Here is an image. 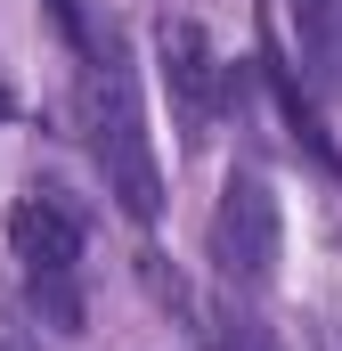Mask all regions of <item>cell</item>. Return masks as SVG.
<instances>
[{
    "label": "cell",
    "mask_w": 342,
    "mask_h": 351,
    "mask_svg": "<svg viewBox=\"0 0 342 351\" xmlns=\"http://www.w3.org/2000/svg\"><path fill=\"white\" fill-rule=\"evenodd\" d=\"M0 114H8V82H0Z\"/></svg>",
    "instance_id": "obj_9"
},
{
    "label": "cell",
    "mask_w": 342,
    "mask_h": 351,
    "mask_svg": "<svg viewBox=\"0 0 342 351\" xmlns=\"http://www.w3.org/2000/svg\"><path fill=\"white\" fill-rule=\"evenodd\" d=\"M74 106H82V147L98 164V180H106V196L147 229L163 213V164H155V139H147V114H139V90H131V66H122L114 33L82 49Z\"/></svg>",
    "instance_id": "obj_1"
},
{
    "label": "cell",
    "mask_w": 342,
    "mask_h": 351,
    "mask_svg": "<svg viewBox=\"0 0 342 351\" xmlns=\"http://www.w3.org/2000/svg\"><path fill=\"white\" fill-rule=\"evenodd\" d=\"M49 16H57V33L74 41V58H82L90 41H98V33H90V8H82V0H49Z\"/></svg>",
    "instance_id": "obj_8"
},
{
    "label": "cell",
    "mask_w": 342,
    "mask_h": 351,
    "mask_svg": "<svg viewBox=\"0 0 342 351\" xmlns=\"http://www.w3.org/2000/svg\"><path fill=\"white\" fill-rule=\"evenodd\" d=\"M82 245H90V213L57 180L16 188V204H8V254L25 269L33 319L57 327V335H82Z\"/></svg>",
    "instance_id": "obj_2"
},
{
    "label": "cell",
    "mask_w": 342,
    "mask_h": 351,
    "mask_svg": "<svg viewBox=\"0 0 342 351\" xmlns=\"http://www.w3.org/2000/svg\"><path fill=\"white\" fill-rule=\"evenodd\" d=\"M277 254H285V221H277V188L237 164L220 180V204H212V269L228 278V294H261L277 278Z\"/></svg>",
    "instance_id": "obj_4"
},
{
    "label": "cell",
    "mask_w": 342,
    "mask_h": 351,
    "mask_svg": "<svg viewBox=\"0 0 342 351\" xmlns=\"http://www.w3.org/2000/svg\"><path fill=\"white\" fill-rule=\"evenodd\" d=\"M253 82L269 90V106L285 114V139H293V147H302V156H310V164H318V172L342 188V147H334V131H326V114H318V98H310V82H302V74L277 58V41H261Z\"/></svg>",
    "instance_id": "obj_5"
},
{
    "label": "cell",
    "mask_w": 342,
    "mask_h": 351,
    "mask_svg": "<svg viewBox=\"0 0 342 351\" xmlns=\"http://www.w3.org/2000/svg\"><path fill=\"white\" fill-rule=\"evenodd\" d=\"M293 33H302V66L326 90H342V0H293Z\"/></svg>",
    "instance_id": "obj_6"
},
{
    "label": "cell",
    "mask_w": 342,
    "mask_h": 351,
    "mask_svg": "<svg viewBox=\"0 0 342 351\" xmlns=\"http://www.w3.org/2000/svg\"><path fill=\"white\" fill-rule=\"evenodd\" d=\"M155 66H163L171 123H179V139H187V147H204V139H212V123H220L228 106H245V74H237V66H220L212 33H204L196 16H163V25H155Z\"/></svg>",
    "instance_id": "obj_3"
},
{
    "label": "cell",
    "mask_w": 342,
    "mask_h": 351,
    "mask_svg": "<svg viewBox=\"0 0 342 351\" xmlns=\"http://www.w3.org/2000/svg\"><path fill=\"white\" fill-rule=\"evenodd\" d=\"M196 319H204V351H285V343H277V327L261 319L253 302H237V294L212 302V311H196Z\"/></svg>",
    "instance_id": "obj_7"
}]
</instances>
